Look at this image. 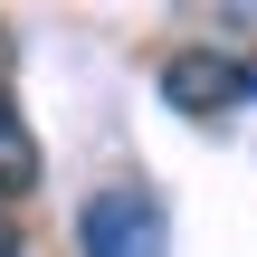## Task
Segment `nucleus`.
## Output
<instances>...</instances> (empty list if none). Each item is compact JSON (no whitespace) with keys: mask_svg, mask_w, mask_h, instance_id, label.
<instances>
[{"mask_svg":"<svg viewBox=\"0 0 257 257\" xmlns=\"http://www.w3.org/2000/svg\"><path fill=\"white\" fill-rule=\"evenodd\" d=\"M29 191H38V134L19 124V105H10V86H0V210L29 200Z\"/></svg>","mask_w":257,"mask_h":257,"instance_id":"7ed1b4c3","label":"nucleus"},{"mask_svg":"<svg viewBox=\"0 0 257 257\" xmlns=\"http://www.w3.org/2000/svg\"><path fill=\"white\" fill-rule=\"evenodd\" d=\"M0 257H19V219H10V210H0Z\"/></svg>","mask_w":257,"mask_h":257,"instance_id":"20e7f679","label":"nucleus"},{"mask_svg":"<svg viewBox=\"0 0 257 257\" xmlns=\"http://www.w3.org/2000/svg\"><path fill=\"white\" fill-rule=\"evenodd\" d=\"M162 105L191 114V124H219L248 105V57L238 48H172L162 57Z\"/></svg>","mask_w":257,"mask_h":257,"instance_id":"f03ea898","label":"nucleus"},{"mask_svg":"<svg viewBox=\"0 0 257 257\" xmlns=\"http://www.w3.org/2000/svg\"><path fill=\"white\" fill-rule=\"evenodd\" d=\"M76 257H172V210L124 181V191H95L76 210Z\"/></svg>","mask_w":257,"mask_h":257,"instance_id":"f257e3e1","label":"nucleus"}]
</instances>
